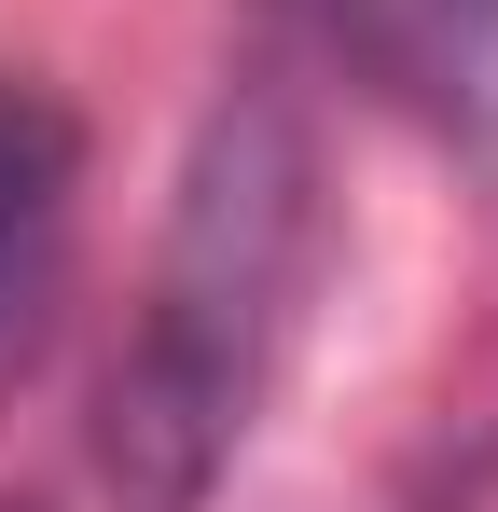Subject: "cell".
<instances>
[{
    "instance_id": "cell-1",
    "label": "cell",
    "mask_w": 498,
    "mask_h": 512,
    "mask_svg": "<svg viewBox=\"0 0 498 512\" xmlns=\"http://www.w3.org/2000/svg\"><path fill=\"white\" fill-rule=\"evenodd\" d=\"M305 277H319V139L277 84H236L194 125L139 333L97 388V499L111 512H208V485L263 429Z\"/></svg>"
},
{
    "instance_id": "cell-2",
    "label": "cell",
    "mask_w": 498,
    "mask_h": 512,
    "mask_svg": "<svg viewBox=\"0 0 498 512\" xmlns=\"http://www.w3.org/2000/svg\"><path fill=\"white\" fill-rule=\"evenodd\" d=\"M374 97L443 125L457 153H498V0H291Z\"/></svg>"
},
{
    "instance_id": "cell-3",
    "label": "cell",
    "mask_w": 498,
    "mask_h": 512,
    "mask_svg": "<svg viewBox=\"0 0 498 512\" xmlns=\"http://www.w3.org/2000/svg\"><path fill=\"white\" fill-rule=\"evenodd\" d=\"M70 194H83V139L42 84H0V360L28 346L56 263H70Z\"/></svg>"
}]
</instances>
